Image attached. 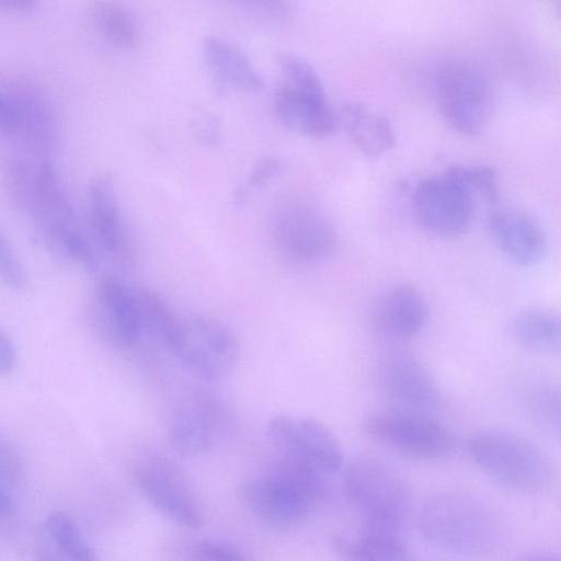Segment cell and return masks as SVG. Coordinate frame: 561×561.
<instances>
[{
  "instance_id": "25",
  "label": "cell",
  "mask_w": 561,
  "mask_h": 561,
  "mask_svg": "<svg viewBox=\"0 0 561 561\" xmlns=\"http://www.w3.org/2000/svg\"><path fill=\"white\" fill-rule=\"evenodd\" d=\"M38 159L8 152L0 157V182L10 204L30 215L38 190Z\"/></svg>"
},
{
  "instance_id": "11",
  "label": "cell",
  "mask_w": 561,
  "mask_h": 561,
  "mask_svg": "<svg viewBox=\"0 0 561 561\" xmlns=\"http://www.w3.org/2000/svg\"><path fill=\"white\" fill-rule=\"evenodd\" d=\"M267 434L284 460L324 477L343 466L344 454L337 437L319 420L277 414L270 419Z\"/></svg>"
},
{
  "instance_id": "23",
  "label": "cell",
  "mask_w": 561,
  "mask_h": 561,
  "mask_svg": "<svg viewBox=\"0 0 561 561\" xmlns=\"http://www.w3.org/2000/svg\"><path fill=\"white\" fill-rule=\"evenodd\" d=\"M203 55L214 78L222 87L256 93L263 90L262 76L237 48L218 37H206Z\"/></svg>"
},
{
  "instance_id": "2",
  "label": "cell",
  "mask_w": 561,
  "mask_h": 561,
  "mask_svg": "<svg viewBox=\"0 0 561 561\" xmlns=\"http://www.w3.org/2000/svg\"><path fill=\"white\" fill-rule=\"evenodd\" d=\"M417 524L434 545L458 553L491 551L500 539V525L481 502L454 492L437 493L420 508Z\"/></svg>"
},
{
  "instance_id": "18",
  "label": "cell",
  "mask_w": 561,
  "mask_h": 561,
  "mask_svg": "<svg viewBox=\"0 0 561 561\" xmlns=\"http://www.w3.org/2000/svg\"><path fill=\"white\" fill-rule=\"evenodd\" d=\"M428 308L423 296L409 285L383 291L375 302L370 322L373 330L389 342H403L415 336L426 324Z\"/></svg>"
},
{
  "instance_id": "24",
  "label": "cell",
  "mask_w": 561,
  "mask_h": 561,
  "mask_svg": "<svg viewBox=\"0 0 561 561\" xmlns=\"http://www.w3.org/2000/svg\"><path fill=\"white\" fill-rule=\"evenodd\" d=\"M508 331L513 341L523 348L550 356L560 352V320L550 310H523L512 319Z\"/></svg>"
},
{
  "instance_id": "27",
  "label": "cell",
  "mask_w": 561,
  "mask_h": 561,
  "mask_svg": "<svg viewBox=\"0 0 561 561\" xmlns=\"http://www.w3.org/2000/svg\"><path fill=\"white\" fill-rule=\"evenodd\" d=\"M44 533L61 559L91 561L96 558L73 520L64 512L57 511L47 516Z\"/></svg>"
},
{
  "instance_id": "6",
  "label": "cell",
  "mask_w": 561,
  "mask_h": 561,
  "mask_svg": "<svg viewBox=\"0 0 561 561\" xmlns=\"http://www.w3.org/2000/svg\"><path fill=\"white\" fill-rule=\"evenodd\" d=\"M165 347L207 381L227 378L236 368L240 346L224 322L204 314L176 318Z\"/></svg>"
},
{
  "instance_id": "38",
  "label": "cell",
  "mask_w": 561,
  "mask_h": 561,
  "mask_svg": "<svg viewBox=\"0 0 561 561\" xmlns=\"http://www.w3.org/2000/svg\"><path fill=\"white\" fill-rule=\"evenodd\" d=\"M36 0H0V10L24 12L32 9Z\"/></svg>"
},
{
  "instance_id": "22",
  "label": "cell",
  "mask_w": 561,
  "mask_h": 561,
  "mask_svg": "<svg viewBox=\"0 0 561 561\" xmlns=\"http://www.w3.org/2000/svg\"><path fill=\"white\" fill-rule=\"evenodd\" d=\"M337 118L354 146L367 158H378L396 144L391 123L360 102L344 104Z\"/></svg>"
},
{
  "instance_id": "3",
  "label": "cell",
  "mask_w": 561,
  "mask_h": 561,
  "mask_svg": "<svg viewBox=\"0 0 561 561\" xmlns=\"http://www.w3.org/2000/svg\"><path fill=\"white\" fill-rule=\"evenodd\" d=\"M474 463L490 479L522 494H540L553 480L552 465L529 439L507 431L473 434L467 444Z\"/></svg>"
},
{
  "instance_id": "28",
  "label": "cell",
  "mask_w": 561,
  "mask_h": 561,
  "mask_svg": "<svg viewBox=\"0 0 561 561\" xmlns=\"http://www.w3.org/2000/svg\"><path fill=\"white\" fill-rule=\"evenodd\" d=\"M560 390L548 380L530 385L525 393L526 409L537 426L552 437L560 436Z\"/></svg>"
},
{
  "instance_id": "17",
  "label": "cell",
  "mask_w": 561,
  "mask_h": 561,
  "mask_svg": "<svg viewBox=\"0 0 561 561\" xmlns=\"http://www.w3.org/2000/svg\"><path fill=\"white\" fill-rule=\"evenodd\" d=\"M378 376L386 394L407 410H424L437 402L438 391L432 376L407 352L386 354L380 360Z\"/></svg>"
},
{
  "instance_id": "26",
  "label": "cell",
  "mask_w": 561,
  "mask_h": 561,
  "mask_svg": "<svg viewBox=\"0 0 561 561\" xmlns=\"http://www.w3.org/2000/svg\"><path fill=\"white\" fill-rule=\"evenodd\" d=\"M92 13L104 39L115 49L131 50L139 38L133 16L113 0H94Z\"/></svg>"
},
{
  "instance_id": "13",
  "label": "cell",
  "mask_w": 561,
  "mask_h": 561,
  "mask_svg": "<svg viewBox=\"0 0 561 561\" xmlns=\"http://www.w3.org/2000/svg\"><path fill=\"white\" fill-rule=\"evenodd\" d=\"M14 105L15 131L28 156L51 160L60 145L57 114L46 94L35 84L18 80L4 84Z\"/></svg>"
},
{
  "instance_id": "30",
  "label": "cell",
  "mask_w": 561,
  "mask_h": 561,
  "mask_svg": "<svg viewBox=\"0 0 561 561\" xmlns=\"http://www.w3.org/2000/svg\"><path fill=\"white\" fill-rule=\"evenodd\" d=\"M192 553L194 559L209 561H234L243 560V551L236 545L218 538H205L197 541Z\"/></svg>"
},
{
  "instance_id": "9",
  "label": "cell",
  "mask_w": 561,
  "mask_h": 561,
  "mask_svg": "<svg viewBox=\"0 0 561 561\" xmlns=\"http://www.w3.org/2000/svg\"><path fill=\"white\" fill-rule=\"evenodd\" d=\"M364 428L379 444L411 458L439 459L455 448L454 436L444 424L414 410L371 414Z\"/></svg>"
},
{
  "instance_id": "32",
  "label": "cell",
  "mask_w": 561,
  "mask_h": 561,
  "mask_svg": "<svg viewBox=\"0 0 561 561\" xmlns=\"http://www.w3.org/2000/svg\"><path fill=\"white\" fill-rule=\"evenodd\" d=\"M280 170L282 162L277 158H262L251 170L245 185L239 190V194L236 196V198L241 203L250 190H256L264 186L273 178H275L280 172Z\"/></svg>"
},
{
  "instance_id": "16",
  "label": "cell",
  "mask_w": 561,
  "mask_h": 561,
  "mask_svg": "<svg viewBox=\"0 0 561 561\" xmlns=\"http://www.w3.org/2000/svg\"><path fill=\"white\" fill-rule=\"evenodd\" d=\"M92 302L96 325L114 344L130 347L142 339L136 285L105 277L96 285Z\"/></svg>"
},
{
  "instance_id": "36",
  "label": "cell",
  "mask_w": 561,
  "mask_h": 561,
  "mask_svg": "<svg viewBox=\"0 0 561 561\" xmlns=\"http://www.w3.org/2000/svg\"><path fill=\"white\" fill-rule=\"evenodd\" d=\"M15 131V111L12 99L5 88L0 87V137L13 138Z\"/></svg>"
},
{
  "instance_id": "37",
  "label": "cell",
  "mask_w": 561,
  "mask_h": 561,
  "mask_svg": "<svg viewBox=\"0 0 561 561\" xmlns=\"http://www.w3.org/2000/svg\"><path fill=\"white\" fill-rule=\"evenodd\" d=\"M18 354L11 337L0 329V375H10L16 367Z\"/></svg>"
},
{
  "instance_id": "14",
  "label": "cell",
  "mask_w": 561,
  "mask_h": 561,
  "mask_svg": "<svg viewBox=\"0 0 561 561\" xmlns=\"http://www.w3.org/2000/svg\"><path fill=\"white\" fill-rule=\"evenodd\" d=\"M272 234L276 247L298 261H318L336 248L337 234L332 222L307 206H288L274 216Z\"/></svg>"
},
{
  "instance_id": "12",
  "label": "cell",
  "mask_w": 561,
  "mask_h": 561,
  "mask_svg": "<svg viewBox=\"0 0 561 561\" xmlns=\"http://www.w3.org/2000/svg\"><path fill=\"white\" fill-rule=\"evenodd\" d=\"M231 415L218 397L197 392L173 411L169 422V440L182 456H197L214 448L228 433Z\"/></svg>"
},
{
  "instance_id": "29",
  "label": "cell",
  "mask_w": 561,
  "mask_h": 561,
  "mask_svg": "<svg viewBox=\"0 0 561 561\" xmlns=\"http://www.w3.org/2000/svg\"><path fill=\"white\" fill-rule=\"evenodd\" d=\"M0 285L21 290L27 285V274L11 243L0 231Z\"/></svg>"
},
{
  "instance_id": "35",
  "label": "cell",
  "mask_w": 561,
  "mask_h": 561,
  "mask_svg": "<svg viewBox=\"0 0 561 561\" xmlns=\"http://www.w3.org/2000/svg\"><path fill=\"white\" fill-rule=\"evenodd\" d=\"M22 463L16 453L0 439V479L15 484L22 479Z\"/></svg>"
},
{
  "instance_id": "1",
  "label": "cell",
  "mask_w": 561,
  "mask_h": 561,
  "mask_svg": "<svg viewBox=\"0 0 561 561\" xmlns=\"http://www.w3.org/2000/svg\"><path fill=\"white\" fill-rule=\"evenodd\" d=\"M324 476L282 459L264 473L245 481L241 499L262 523L291 530L302 525L327 493Z\"/></svg>"
},
{
  "instance_id": "7",
  "label": "cell",
  "mask_w": 561,
  "mask_h": 561,
  "mask_svg": "<svg viewBox=\"0 0 561 561\" xmlns=\"http://www.w3.org/2000/svg\"><path fill=\"white\" fill-rule=\"evenodd\" d=\"M435 98L444 121L457 133L480 134L486 125L491 92L484 73L465 60L443 64L435 76Z\"/></svg>"
},
{
  "instance_id": "31",
  "label": "cell",
  "mask_w": 561,
  "mask_h": 561,
  "mask_svg": "<svg viewBox=\"0 0 561 561\" xmlns=\"http://www.w3.org/2000/svg\"><path fill=\"white\" fill-rule=\"evenodd\" d=\"M468 178L474 193L493 203L499 196L496 170L490 165L467 167Z\"/></svg>"
},
{
  "instance_id": "34",
  "label": "cell",
  "mask_w": 561,
  "mask_h": 561,
  "mask_svg": "<svg viewBox=\"0 0 561 561\" xmlns=\"http://www.w3.org/2000/svg\"><path fill=\"white\" fill-rule=\"evenodd\" d=\"M192 131L204 146H215L220 139V127L217 118L207 112H197L191 122Z\"/></svg>"
},
{
  "instance_id": "10",
  "label": "cell",
  "mask_w": 561,
  "mask_h": 561,
  "mask_svg": "<svg viewBox=\"0 0 561 561\" xmlns=\"http://www.w3.org/2000/svg\"><path fill=\"white\" fill-rule=\"evenodd\" d=\"M344 489L364 519L402 526L411 495L401 477L373 459H357L345 470Z\"/></svg>"
},
{
  "instance_id": "4",
  "label": "cell",
  "mask_w": 561,
  "mask_h": 561,
  "mask_svg": "<svg viewBox=\"0 0 561 561\" xmlns=\"http://www.w3.org/2000/svg\"><path fill=\"white\" fill-rule=\"evenodd\" d=\"M37 242L62 263L92 270L94 249L77 226L75 210L66 187L51 160L38 164V190L28 215Z\"/></svg>"
},
{
  "instance_id": "20",
  "label": "cell",
  "mask_w": 561,
  "mask_h": 561,
  "mask_svg": "<svg viewBox=\"0 0 561 561\" xmlns=\"http://www.w3.org/2000/svg\"><path fill=\"white\" fill-rule=\"evenodd\" d=\"M88 214L94 239L107 255L124 253L125 233L115 182L108 174L95 176L88 188Z\"/></svg>"
},
{
  "instance_id": "21",
  "label": "cell",
  "mask_w": 561,
  "mask_h": 561,
  "mask_svg": "<svg viewBox=\"0 0 561 561\" xmlns=\"http://www.w3.org/2000/svg\"><path fill=\"white\" fill-rule=\"evenodd\" d=\"M332 546L350 560H404L409 553L401 526L369 519L356 535L334 537Z\"/></svg>"
},
{
  "instance_id": "5",
  "label": "cell",
  "mask_w": 561,
  "mask_h": 561,
  "mask_svg": "<svg viewBox=\"0 0 561 561\" xmlns=\"http://www.w3.org/2000/svg\"><path fill=\"white\" fill-rule=\"evenodd\" d=\"M276 62L284 79L274 94L279 121L305 136L320 138L332 135L339 124L337 114L316 70L289 51H278Z\"/></svg>"
},
{
  "instance_id": "39",
  "label": "cell",
  "mask_w": 561,
  "mask_h": 561,
  "mask_svg": "<svg viewBox=\"0 0 561 561\" xmlns=\"http://www.w3.org/2000/svg\"><path fill=\"white\" fill-rule=\"evenodd\" d=\"M13 512V499L0 479V516H10Z\"/></svg>"
},
{
  "instance_id": "8",
  "label": "cell",
  "mask_w": 561,
  "mask_h": 561,
  "mask_svg": "<svg viewBox=\"0 0 561 561\" xmlns=\"http://www.w3.org/2000/svg\"><path fill=\"white\" fill-rule=\"evenodd\" d=\"M474 194L467 167H451L417 183L413 195L415 216L435 234H460L472 220Z\"/></svg>"
},
{
  "instance_id": "19",
  "label": "cell",
  "mask_w": 561,
  "mask_h": 561,
  "mask_svg": "<svg viewBox=\"0 0 561 561\" xmlns=\"http://www.w3.org/2000/svg\"><path fill=\"white\" fill-rule=\"evenodd\" d=\"M491 236L503 253L519 265L541 261L547 240L541 227L529 216L517 210L500 209L489 217Z\"/></svg>"
},
{
  "instance_id": "33",
  "label": "cell",
  "mask_w": 561,
  "mask_h": 561,
  "mask_svg": "<svg viewBox=\"0 0 561 561\" xmlns=\"http://www.w3.org/2000/svg\"><path fill=\"white\" fill-rule=\"evenodd\" d=\"M241 9L272 19H285L291 13L289 0H224Z\"/></svg>"
},
{
  "instance_id": "15",
  "label": "cell",
  "mask_w": 561,
  "mask_h": 561,
  "mask_svg": "<svg viewBox=\"0 0 561 561\" xmlns=\"http://www.w3.org/2000/svg\"><path fill=\"white\" fill-rule=\"evenodd\" d=\"M136 481L141 494L168 519L190 529L204 525V513L197 499L170 463L160 459L140 463Z\"/></svg>"
}]
</instances>
